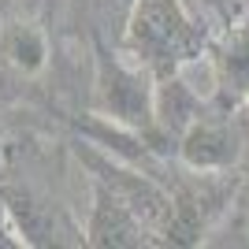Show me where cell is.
Instances as JSON below:
<instances>
[{"instance_id": "6", "label": "cell", "mask_w": 249, "mask_h": 249, "mask_svg": "<svg viewBox=\"0 0 249 249\" xmlns=\"http://www.w3.org/2000/svg\"><path fill=\"white\" fill-rule=\"evenodd\" d=\"M89 216H86L82 238L93 249H142V246H156L149 227L134 216V208L119 201L108 186L89 178Z\"/></svg>"}, {"instance_id": "3", "label": "cell", "mask_w": 249, "mask_h": 249, "mask_svg": "<svg viewBox=\"0 0 249 249\" xmlns=\"http://www.w3.org/2000/svg\"><path fill=\"white\" fill-rule=\"evenodd\" d=\"M74 156H78V164H86L93 182L108 186L119 201H126L134 208V216L149 227L156 246H167V231H171V216H175V197H171L167 182L153 178L149 171L123 164L119 156H112L108 149H97L93 142H78Z\"/></svg>"}, {"instance_id": "10", "label": "cell", "mask_w": 249, "mask_h": 249, "mask_svg": "<svg viewBox=\"0 0 249 249\" xmlns=\"http://www.w3.org/2000/svg\"><path fill=\"white\" fill-rule=\"evenodd\" d=\"M194 4H201L205 11H212V15H219L223 22H231L238 11H234V0H194Z\"/></svg>"}, {"instance_id": "2", "label": "cell", "mask_w": 249, "mask_h": 249, "mask_svg": "<svg viewBox=\"0 0 249 249\" xmlns=\"http://www.w3.org/2000/svg\"><path fill=\"white\" fill-rule=\"evenodd\" d=\"M153 89H156V78L145 67H138L123 49L112 52L97 45L93 108L101 119L153 142Z\"/></svg>"}, {"instance_id": "7", "label": "cell", "mask_w": 249, "mask_h": 249, "mask_svg": "<svg viewBox=\"0 0 249 249\" xmlns=\"http://www.w3.org/2000/svg\"><path fill=\"white\" fill-rule=\"evenodd\" d=\"M208 112L205 97L186 82V71L156 78L153 89V149H171L175 153L178 138Z\"/></svg>"}, {"instance_id": "9", "label": "cell", "mask_w": 249, "mask_h": 249, "mask_svg": "<svg viewBox=\"0 0 249 249\" xmlns=\"http://www.w3.org/2000/svg\"><path fill=\"white\" fill-rule=\"evenodd\" d=\"M0 249H26L15 223H11V216H8V208H4V201H0Z\"/></svg>"}, {"instance_id": "1", "label": "cell", "mask_w": 249, "mask_h": 249, "mask_svg": "<svg viewBox=\"0 0 249 249\" xmlns=\"http://www.w3.org/2000/svg\"><path fill=\"white\" fill-rule=\"evenodd\" d=\"M212 30L190 0H130L123 26V52L153 78L190 71L208 60Z\"/></svg>"}, {"instance_id": "8", "label": "cell", "mask_w": 249, "mask_h": 249, "mask_svg": "<svg viewBox=\"0 0 249 249\" xmlns=\"http://www.w3.org/2000/svg\"><path fill=\"white\" fill-rule=\"evenodd\" d=\"M49 63V37L37 22H8L0 30V67L15 78H30Z\"/></svg>"}, {"instance_id": "4", "label": "cell", "mask_w": 249, "mask_h": 249, "mask_svg": "<svg viewBox=\"0 0 249 249\" xmlns=\"http://www.w3.org/2000/svg\"><path fill=\"white\" fill-rule=\"evenodd\" d=\"M0 201L8 208L11 223L19 231V238L26 249L37 246H86L82 231L71 227L56 201L37 194L34 186H0Z\"/></svg>"}, {"instance_id": "5", "label": "cell", "mask_w": 249, "mask_h": 249, "mask_svg": "<svg viewBox=\"0 0 249 249\" xmlns=\"http://www.w3.org/2000/svg\"><path fill=\"white\" fill-rule=\"evenodd\" d=\"M242 130L231 112H205L175 145L178 167L190 171H231L242 160Z\"/></svg>"}]
</instances>
